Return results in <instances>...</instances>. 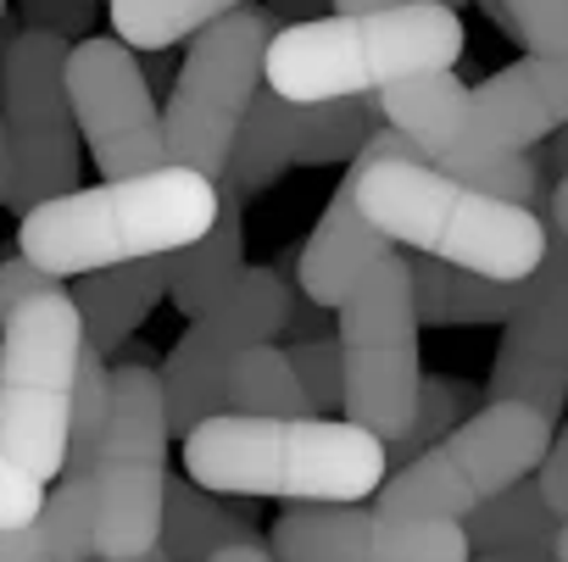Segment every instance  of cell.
I'll list each match as a JSON object with an SVG mask.
<instances>
[{"label": "cell", "mask_w": 568, "mask_h": 562, "mask_svg": "<svg viewBox=\"0 0 568 562\" xmlns=\"http://www.w3.org/2000/svg\"><path fill=\"white\" fill-rule=\"evenodd\" d=\"M184 473L245 501H374L390 479V457L385 440L352 418L212 412L184 435Z\"/></svg>", "instance_id": "obj_1"}, {"label": "cell", "mask_w": 568, "mask_h": 562, "mask_svg": "<svg viewBox=\"0 0 568 562\" xmlns=\"http://www.w3.org/2000/svg\"><path fill=\"white\" fill-rule=\"evenodd\" d=\"M217 217V178L162 162L151 173L101 178L95 190H68L23 212L18 251L51 278H79L95 267L168 256L195 245Z\"/></svg>", "instance_id": "obj_2"}, {"label": "cell", "mask_w": 568, "mask_h": 562, "mask_svg": "<svg viewBox=\"0 0 568 562\" xmlns=\"http://www.w3.org/2000/svg\"><path fill=\"white\" fill-rule=\"evenodd\" d=\"M468 51L463 18L435 0H402L379 12H324L273 29L262 84L296 106L379 95L390 84L452 73Z\"/></svg>", "instance_id": "obj_3"}, {"label": "cell", "mask_w": 568, "mask_h": 562, "mask_svg": "<svg viewBox=\"0 0 568 562\" xmlns=\"http://www.w3.org/2000/svg\"><path fill=\"white\" fill-rule=\"evenodd\" d=\"M357 206L368 223L418 256L452 262L485 278H529L546 256V217L535 206L485 195L424 156H368L357 151Z\"/></svg>", "instance_id": "obj_4"}, {"label": "cell", "mask_w": 568, "mask_h": 562, "mask_svg": "<svg viewBox=\"0 0 568 562\" xmlns=\"http://www.w3.org/2000/svg\"><path fill=\"white\" fill-rule=\"evenodd\" d=\"M84 346L90 340L68 278L0 318V451L45 484L68 473L73 385Z\"/></svg>", "instance_id": "obj_5"}, {"label": "cell", "mask_w": 568, "mask_h": 562, "mask_svg": "<svg viewBox=\"0 0 568 562\" xmlns=\"http://www.w3.org/2000/svg\"><path fill=\"white\" fill-rule=\"evenodd\" d=\"M551 429L557 423L524 401H485L424 457L396 468L374 501L418 518H468L474 507H485L490 495H501L507 484L540 468Z\"/></svg>", "instance_id": "obj_6"}, {"label": "cell", "mask_w": 568, "mask_h": 562, "mask_svg": "<svg viewBox=\"0 0 568 562\" xmlns=\"http://www.w3.org/2000/svg\"><path fill=\"white\" fill-rule=\"evenodd\" d=\"M168 440L162 374L140 362L112 368V418L84 468L95 490V556H140L162 540Z\"/></svg>", "instance_id": "obj_7"}, {"label": "cell", "mask_w": 568, "mask_h": 562, "mask_svg": "<svg viewBox=\"0 0 568 562\" xmlns=\"http://www.w3.org/2000/svg\"><path fill=\"white\" fill-rule=\"evenodd\" d=\"M341 362H346V418L374 429L385 446L413 423L418 407V307H413V262L385 251L357 290L341 302Z\"/></svg>", "instance_id": "obj_8"}, {"label": "cell", "mask_w": 568, "mask_h": 562, "mask_svg": "<svg viewBox=\"0 0 568 562\" xmlns=\"http://www.w3.org/2000/svg\"><path fill=\"white\" fill-rule=\"evenodd\" d=\"M273 12L262 7H240L217 23H206L201 34H190L184 68L173 79V95L162 106V140H168V162L195 167L206 178H223L229 145L240 117L251 112L256 90H262V68H267V45H273Z\"/></svg>", "instance_id": "obj_9"}, {"label": "cell", "mask_w": 568, "mask_h": 562, "mask_svg": "<svg viewBox=\"0 0 568 562\" xmlns=\"http://www.w3.org/2000/svg\"><path fill=\"white\" fill-rule=\"evenodd\" d=\"M379 101V117L390 129H402L418 156L485 195H501V201H518V206H546L551 201V184L540 173L535 156L524 151H507L479 106H474V90L457 79V73H424V79H407V84H390L374 95Z\"/></svg>", "instance_id": "obj_10"}, {"label": "cell", "mask_w": 568, "mask_h": 562, "mask_svg": "<svg viewBox=\"0 0 568 562\" xmlns=\"http://www.w3.org/2000/svg\"><path fill=\"white\" fill-rule=\"evenodd\" d=\"M68 34L23 29L0 57V112L12 134V201L40 206L79 190V123L68 106Z\"/></svg>", "instance_id": "obj_11"}, {"label": "cell", "mask_w": 568, "mask_h": 562, "mask_svg": "<svg viewBox=\"0 0 568 562\" xmlns=\"http://www.w3.org/2000/svg\"><path fill=\"white\" fill-rule=\"evenodd\" d=\"M284 318H291V290L273 267H245L240 285L229 296H217L206 313L190 318V329L173 340L162 374V401H168V429L184 440L201 418L223 412V374L229 362L256 346L284 335Z\"/></svg>", "instance_id": "obj_12"}, {"label": "cell", "mask_w": 568, "mask_h": 562, "mask_svg": "<svg viewBox=\"0 0 568 562\" xmlns=\"http://www.w3.org/2000/svg\"><path fill=\"white\" fill-rule=\"evenodd\" d=\"M267 551L278 562H474L457 518L390 512L379 501H284Z\"/></svg>", "instance_id": "obj_13"}, {"label": "cell", "mask_w": 568, "mask_h": 562, "mask_svg": "<svg viewBox=\"0 0 568 562\" xmlns=\"http://www.w3.org/2000/svg\"><path fill=\"white\" fill-rule=\"evenodd\" d=\"M68 106L101 178H129L168 162L156 95L118 34H90L68 51Z\"/></svg>", "instance_id": "obj_14"}, {"label": "cell", "mask_w": 568, "mask_h": 562, "mask_svg": "<svg viewBox=\"0 0 568 562\" xmlns=\"http://www.w3.org/2000/svg\"><path fill=\"white\" fill-rule=\"evenodd\" d=\"M501 346L490 362V401H524L562 418L568 401V239L546 223V256H540V296L501 324Z\"/></svg>", "instance_id": "obj_15"}, {"label": "cell", "mask_w": 568, "mask_h": 562, "mask_svg": "<svg viewBox=\"0 0 568 562\" xmlns=\"http://www.w3.org/2000/svg\"><path fill=\"white\" fill-rule=\"evenodd\" d=\"M385 251H396V245H390V239L368 223V212L357 206V162H346V178L335 184V195H329L318 228H313L307 245H302V267H296L302 302H313V307H324V313H341V302L357 290V278H363Z\"/></svg>", "instance_id": "obj_16"}, {"label": "cell", "mask_w": 568, "mask_h": 562, "mask_svg": "<svg viewBox=\"0 0 568 562\" xmlns=\"http://www.w3.org/2000/svg\"><path fill=\"white\" fill-rule=\"evenodd\" d=\"M468 90L485 129L507 151H529L568 123V57H524Z\"/></svg>", "instance_id": "obj_17"}, {"label": "cell", "mask_w": 568, "mask_h": 562, "mask_svg": "<svg viewBox=\"0 0 568 562\" xmlns=\"http://www.w3.org/2000/svg\"><path fill=\"white\" fill-rule=\"evenodd\" d=\"M407 262H413V307H418V324L429 329L507 324L540 296V267L529 278H485V273H463L435 256H407Z\"/></svg>", "instance_id": "obj_18"}, {"label": "cell", "mask_w": 568, "mask_h": 562, "mask_svg": "<svg viewBox=\"0 0 568 562\" xmlns=\"http://www.w3.org/2000/svg\"><path fill=\"white\" fill-rule=\"evenodd\" d=\"M173 256H140V262H118V267H95V273H79V290H73V307L84 318V340L95 351H118L151 313L156 302L168 296L173 285Z\"/></svg>", "instance_id": "obj_19"}, {"label": "cell", "mask_w": 568, "mask_h": 562, "mask_svg": "<svg viewBox=\"0 0 568 562\" xmlns=\"http://www.w3.org/2000/svg\"><path fill=\"white\" fill-rule=\"evenodd\" d=\"M457 523H463L468 556H479V562H557L562 518L546 507L535 473H524L518 484H507L501 495H490L485 507H474Z\"/></svg>", "instance_id": "obj_20"}, {"label": "cell", "mask_w": 568, "mask_h": 562, "mask_svg": "<svg viewBox=\"0 0 568 562\" xmlns=\"http://www.w3.org/2000/svg\"><path fill=\"white\" fill-rule=\"evenodd\" d=\"M240 273H245V195L217 184V217H212V228L195 245H184L173 256L168 302L184 318H195V313H206L217 296H229L240 285Z\"/></svg>", "instance_id": "obj_21"}, {"label": "cell", "mask_w": 568, "mask_h": 562, "mask_svg": "<svg viewBox=\"0 0 568 562\" xmlns=\"http://www.w3.org/2000/svg\"><path fill=\"white\" fill-rule=\"evenodd\" d=\"M240 540H262V529H256L245 495H240V507H234V501H223L217 490L168 473V495H162V545H168L173 562H212L223 545H240Z\"/></svg>", "instance_id": "obj_22"}, {"label": "cell", "mask_w": 568, "mask_h": 562, "mask_svg": "<svg viewBox=\"0 0 568 562\" xmlns=\"http://www.w3.org/2000/svg\"><path fill=\"white\" fill-rule=\"evenodd\" d=\"M296 140H302V106L262 84L251 112L234 129V145H229L217 184H229L240 195H262L267 184L284 178V167H296Z\"/></svg>", "instance_id": "obj_23"}, {"label": "cell", "mask_w": 568, "mask_h": 562, "mask_svg": "<svg viewBox=\"0 0 568 562\" xmlns=\"http://www.w3.org/2000/svg\"><path fill=\"white\" fill-rule=\"evenodd\" d=\"M95 556V490L84 473H62L45 507L23 529H0V562H90Z\"/></svg>", "instance_id": "obj_24"}, {"label": "cell", "mask_w": 568, "mask_h": 562, "mask_svg": "<svg viewBox=\"0 0 568 562\" xmlns=\"http://www.w3.org/2000/svg\"><path fill=\"white\" fill-rule=\"evenodd\" d=\"M223 412H251V418H302V412H313L307 390L291 368V351H278L273 340L245 346L223 374Z\"/></svg>", "instance_id": "obj_25"}, {"label": "cell", "mask_w": 568, "mask_h": 562, "mask_svg": "<svg viewBox=\"0 0 568 562\" xmlns=\"http://www.w3.org/2000/svg\"><path fill=\"white\" fill-rule=\"evenodd\" d=\"M240 7L251 0H106V18L129 51H168Z\"/></svg>", "instance_id": "obj_26"}, {"label": "cell", "mask_w": 568, "mask_h": 562, "mask_svg": "<svg viewBox=\"0 0 568 562\" xmlns=\"http://www.w3.org/2000/svg\"><path fill=\"white\" fill-rule=\"evenodd\" d=\"M379 101L374 95H352V101H318L302 106V140H296V167H346L357 162V151L374 140Z\"/></svg>", "instance_id": "obj_27"}, {"label": "cell", "mask_w": 568, "mask_h": 562, "mask_svg": "<svg viewBox=\"0 0 568 562\" xmlns=\"http://www.w3.org/2000/svg\"><path fill=\"white\" fill-rule=\"evenodd\" d=\"M468 418V385H457L452 374H424L418 379V407H413V423L385 446V457H390V473L396 468H407L413 457H424L440 435H452L457 423Z\"/></svg>", "instance_id": "obj_28"}, {"label": "cell", "mask_w": 568, "mask_h": 562, "mask_svg": "<svg viewBox=\"0 0 568 562\" xmlns=\"http://www.w3.org/2000/svg\"><path fill=\"white\" fill-rule=\"evenodd\" d=\"M106 418H112V368H106V351L84 346L79 357V385H73V429H68V473H84L101 435H106Z\"/></svg>", "instance_id": "obj_29"}, {"label": "cell", "mask_w": 568, "mask_h": 562, "mask_svg": "<svg viewBox=\"0 0 568 562\" xmlns=\"http://www.w3.org/2000/svg\"><path fill=\"white\" fill-rule=\"evenodd\" d=\"M291 351V368L307 390V407L318 418H346V362H341V340L318 335V340H296L284 346Z\"/></svg>", "instance_id": "obj_30"}, {"label": "cell", "mask_w": 568, "mask_h": 562, "mask_svg": "<svg viewBox=\"0 0 568 562\" xmlns=\"http://www.w3.org/2000/svg\"><path fill=\"white\" fill-rule=\"evenodd\" d=\"M529 57H568V0H490Z\"/></svg>", "instance_id": "obj_31"}, {"label": "cell", "mask_w": 568, "mask_h": 562, "mask_svg": "<svg viewBox=\"0 0 568 562\" xmlns=\"http://www.w3.org/2000/svg\"><path fill=\"white\" fill-rule=\"evenodd\" d=\"M40 507H45V479H34L29 468H18L7 451H0V529L34 523Z\"/></svg>", "instance_id": "obj_32"}, {"label": "cell", "mask_w": 568, "mask_h": 562, "mask_svg": "<svg viewBox=\"0 0 568 562\" xmlns=\"http://www.w3.org/2000/svg\"><path fill=\"white\" fill-rule=\"evenodd\" d=\"M51 285H57V278H51L45 267H34L23 251H18V256H7V262H0V318H7L12 307H23L29 296L51 290Z\"/></svg>", "instance_id": "obj_33"}, {"label": "cell", "mask_w": 568, "mask_h": 562, "mask_svg": "<svg viewBox=\"0 0 568 562\" xmlns=\"http://www.w3.org/2000/svg\"><path fill=\"white\" fill-rule=\"evenodd\" d=\"M535 479H540L546 507H551L557 518H568V418L557 423V435H551V446H546V457H540Z\"/></svg>", "instance_id": "obj_34"}, {"label": "cell", "mask_w": 568, "mask_h": 562, "mask_svg": "<svg viewBox=\"0 0 568 562\" xmlns=\"http://www.w3.org/2000/svg\"><path fill=\"white\" fill-rule=\"evenodd\" d=\"M318 7H329V0H273L267 12H273V23H278V18H284V23H307V18H324Z\"/></svg>", "instance_id": "obj_35"}, {"label": "cell", "mask_w": 568, "mask_h": 562, "mask_svg": "<svg viewBox=\"0 0 568 562\" xmlns=\"http://www.w3.org/2000/svg\"><path fill=\"white\" fill-rule=\"evenodd\" d=\"M212 562H278V556L267 551V540H240V545H223Z\"/></svg>", "instance_id": "obj_36"}, {"label": "cell", "mask_w": 568, "mask_h": 562, "mask_svg": "<svg viewBox=\"0 0 568 562\" xmlns=\"http://www.w3.org/2000/svg\"><path fill=\"white\" fill-rule=\"evenodd\" d=\"M12 201V134H7V112H0V206Z\"/></svg>", "instance_id": "obj_37"}, {"label": "cell", "mask_w": 568, "mask_h": 562, "mask_svg": "<svg viewBox=\"0 0 568 562\" xmlns=\"http://www.w3.org/2000/svg\"><path fill=\"white\" fill-rule=\"evenodd\" d=\"M546 212H551V228L568 239V173L551 184V201H546Z\"/></svg>", "instance_id": "obj_38"}, {"label": "cell", "mask_w": 568, "mask_h": 562, "mask_svg": "<svg viewBox=\"0 0 568 562\" xmlns=\"http://www.w3.org/2000/svg\"><path fill=\"white\" fill-rule=\"evenodd\" d=\"M546 162H551L557 173H568V123L551 134V151H546Z\"/></svg>", "instance_id": "obj_39"}, {"label": "cell", "mask_w": 568, "mask_h": 562, "mask_svg": "<svg viewBox=\"0 0 568 562\" xmlns=\"http://www.w3.org/2000/svg\"><path fill=\"white\" fill-rule=\"evenodd\" d=\"M90 562H173V556H168V545L156 540V545H151V551H140V556H90Z\"/></svg>", "instance_id": "obj_40"}, {"label": "cell", "mask_w": 568, "mask_h": 562, "mask_svg": "<svg viewBox=\"0 0 568 562\" xmlns=\"http://www.w3.org/2000/svg\"><path fill=\"white\" fill-rule=\"evenodd\" d=\"M335 12H379V7H402V0H329Z\"/></svg>", "instance_id": "obj_41"}, {"label": "cell", "mask_w": 568, "mask_h": 562, "mask_svg": "<svg viewBox=\"0 0 568 562\" xmlns=\"http://www.w3.org/2000/svg\"><path fill=\"white\" fill-rule=\"evenodd\" d=\"M557 562H568V518H562V529H557Z\"/></svg>", "instance_id": "obj_42"}, {"label": "cell", "mask_w": 568, "mask_h": 562, "mask_svg": "<svg viewBox=\"0 0 568 562\" xmlns=\"http://www.w3.org/2000/svg\"><path fill=\"white\" fill-rule=\"evenodd\" d=\"M435 7H452V12H457V7H463V0H435Z\"/></svg>", "instance_id": "obj_43"}, {"label": "cell", "mask_w": 568, "mask_h": 562, "mask_svg": "<svg viewBox=\"0 0 568 562\" xmlns=\"http://www.w3.org/2000/svg\"><path fill=\"white\" fill-rule=\"evenodd\" d=\"M0 18H7V0H0Z\"/></svg>", "instance_id": "obj_44"}, {"label": "cell", "mask_w": 568, "mask_h": 562, "mask_svg": "<svg viewBox=\"0 0 568 562\" xmlns=\"http://www.w3.org/2000/svg\"><path fill=\"white\" fill-rule=\"evenodd\" d=\"M90 7H95V0H90Z\"/></svg>", "instance_id": "obj_45"}, {"label": "cell", "mask_w": 568, "mask_h": 562, "mask_svg": "<svg viewBox=\"0 0 568 562\" xmlns=\"http://www.w3.org/2000/svg\"><path fill=\"white\" fill-rule=\"evenodd\" d=\"M474 562H479V556H474Z\"/></svg>", "instance_id": "obj_46"}]
</instances>
